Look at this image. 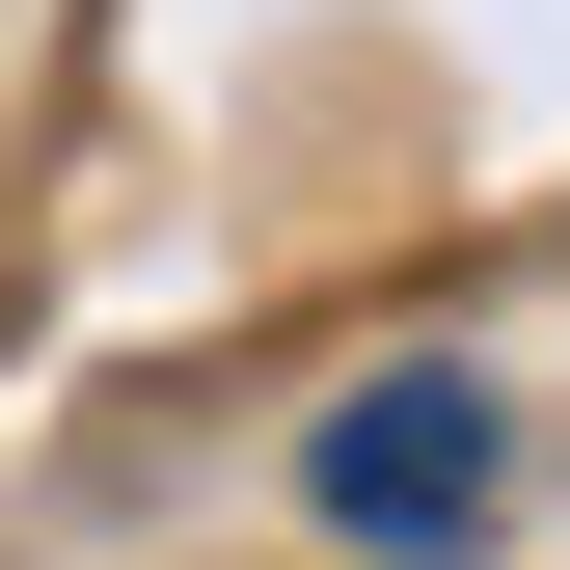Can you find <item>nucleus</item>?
<instances>
[{
    "label": "nucleus",
    "instance_id": "obj_1",
    "mask_svg": "<svg viewBox=\"0 0 570 570\" xmlns=\"http://www.w3.org/2000/svg\"><path fill=\"white\" fill-rule=\"evenodd\" d=\"M489 489H517V407H489V381H435V353L326 407V517H353V543H462Z\"/></svg>",
    "mask_w": 570,
    "mask_h": 570
}]
</instances>
